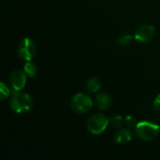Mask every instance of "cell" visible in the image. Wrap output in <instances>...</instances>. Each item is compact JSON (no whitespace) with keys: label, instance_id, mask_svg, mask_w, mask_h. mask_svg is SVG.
Returning <instances> with one entry per match:
<instances>
[{"label":"cell","instance_id":"cell-8","mask_svg":"<svg viewBox=\"0 0 160 160\" xmlns=\"http://www.w3.org/2000/svg\"><path fill=\"white\" fill-rule=\"evenodd\" d=\"M96 102L97 106L100 110H107L109 109L112 104V97L107 93H99L96 97Z\"/></svg>","mask_w":160,"mask_h":160},{"label":"cell","instance_id":"cell-10","mask_svg":"<svg viewBox=\"0 0 160 160\" xmlns=\"http://www.w3.org/2000/svg\"><path fill=\"white\" fill-rule=\"evenodd\" d=\"M100 88H101V82L96 77L89 79L86 82V90L89 93H97Z\"/></svg>","mask_w":160,"mask_h":160},{"label":"cell","instance_id":"cell-14","mask_svg":"<svg viewBox=\"0 0 160 160\" xmlns=\"http://www.w3.org/2000/svg\"><path fill=\"white\" fill-rule=\"evenodd\" d=\"M133 41V37L128 34H124L118 38V44L121 46H128Z\"/></svg>","mask_w":160,"mask_h":160},{"label":"cell","instance_id":"cell-4","mask_svg":"<svg viewBox=\"0 0 160 160\" xmlns=\"http://www.w3.org/2000/svg\"><path fill=\"white\" fill-rule=\"evenodd\" d=\"M71 109L77 113H87L93 108V101L91 98L83 93H78L74 95L70 100Z\"/></svg>","mask_w":160,"mask_h":160},{"label":"cell","instance_id":"cell-3","mask_svg":"<svg viewBox=\"0 0 160 160\" xmlns=\"http://www.w3.org/2000/svg\"><path fill=\"white\" fill-rule=\"evenodd\" d=\"M109 127V118L102 113H95L90 116L86 123L87 130L93 135L102 134Z\"/></svg>","mask_w":160,"mask_h":160},{"label":"cell","instance_id":"cell-7","mask_svg":"<svg viewBox=\"0 0 160 160\" xmlns=\"http://www.w3.org/2000/svg\"><path fill=\"white\" fill-rule=\"evenodd\" d=\"M156 29L154 25L142 24L140 25L134 33V38L139 43H148L155 37Z\"/></svg>","mask_w":160,"mask_h":160},{"label":"cell","instance_id":"cell-12","mask_svg":"<svg viewBox=\"0 0 160 160\" xmlns=\"http://www.w3.org/2000/svg\"><path fill=\"white\" fill-rule=\"evenodd\" d=\"M123 123H125V119L121 115H114L109 119V126L114 128H120Z\"/></svg>","mask_w":160,"mask_h":160},{"label":"cell","instance_id":"cell-6","mask_svg":"<svg viewBox=\"0 0 160 160\" xmlns=\"http://www.w3.org/2000/svg\"><path fill=\"white\" fill-rule=\"evenodd\" d=\"M26 74L24 71L16 69L13 70L8 77V85L12 92L22 91L26 84Z\"/></svg>","mask_w":160,"mask_h":160},{"label":"cell","instance_id":"cell-16","mask_svg":"<svg viewBox=\"0 0 160 160\" xmlns=\"http://www.w3.org/2000/svg\"><path fill=\"white\" fill-rule=\"evenodd\" d=\"M153 106H154L155 111L159 112H160V94L158 96V97H157V98H155Z\"/></svg>","mask_w":160,"mask_h":160},{"label":"cell","instance_id":"cell-9","mask_svg":"<svg viewBox=\"0 0 160 160\" xmlns=\"http://www.w3.org/2000/svg\"><path fill=\"white\" fill-rule=\"evenodd\" d=\"M132 139V133L127 128L118 130L114 135V142L117 144H127Z\"/></svg>","mask_w":160,"mask_h":160},{"label":"cell","instance_id":"cell-2","mask_svg":"<svg viewBox=\"0 0 160 160\" xmlns=\"http://www.w3.org/2000/svg\"><path fill=\"white\" fill-rule=\"evenodd\" d=\"M135 132L137 137L144 142L154 141L159 135L160 127L155 122L142 121L135 126Z\"/></svg>","mask_w":160,"mask_h":160},{"label":"cell","instance_id":"cell-5","mask_svg":"<svg viewBox=\"0 0 160 160\" xmlns=\"http://www.w3.org/2000/svg\"><path fill=\"white\" fill-rule=\"evenodd\" d=\"M17 52L21 59L24 61H32L37 53V46L30 38H23L18 44Z\"/></svg>","mask_w":160,"mask_h":160},{"label":"cell","instance_id":"cell-13","mask_svg":"<svg viewBox=\"0 0 160 160\" xmlns=\"http://www.w3.org/2000/svg\"><path fill=\"white\" fill-rule=\"evenodd\" d=\"M11 89L9 87V85H7L6 82H2L0 83V98L1 100H5L11 93Z\"/></svg>","mask_w":160,"mask_h":160},{"label":"cell","instance_id":"cell-1","mask_svg":"<svg viewBox=\"0 0 160 160\" xmlns=\"http://www.w3.org/2000/svg\"><path fill=\"white\" fill-rule=\"evenodd\" d=\"M9 107L15 113L22 114L28 112L33 108V98L31 96L25 93L13 92L9 100Z\"/></svg>","mask_w":160,"mask_h":160},{"label":"cell","instance_id":"cell-11","mask_svg":"<svg viewBox=\"0 0 160 160\" xmlns=\"http://www.w3.org/2000/svg\"><path fill=\"white\" fill-rule=\"evenodd\" d=\"M23 71H24V73H25L28 77L34 79V78L37 76V74H38V68H37V66H36L34 63H32L31 61H27V62L24 64V66H23Z\"/></svg>","mask_w":160,"mask_h":160},{"label":"cell","instance_id":"cell-15","mask_svg":"<svg viewBox=\"0 0 160 160\" xmlns=\"http://www.w3.org/2000/svg\"><path fill=\"white\" fill-rule=\"evenodd\" d=\"M125 124L128 127H135L137 125L136 118L133 117L132 115H128L125 117Z\"/></svg>","mask_w":160,"mask_h":160}]
</instances>
